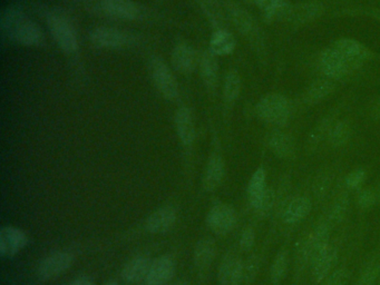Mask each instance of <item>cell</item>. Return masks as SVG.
Segmentation results:
<instances>
[{"label":"cell","mask_w":380,"mask_h":285,"mask_svg":"<svg viewBox=\"0 0 380 285\" xmlns=\"http://www.w3.org/2000/svg\"><path fill=\"white\" fill-rule=\"evenodd\" d=\"M1 25L6 35L20 44L35 46L41 44L43 41V34L38 26L20 9H8L6 11L3 15Z\"/></svg>","instance_id":"6da1fadb"},{"label":"cell","mask_w":380,"mask_h":285,"mask_svg":"<svg viewBox=\"0 0 380 285\" xmlns=\"http://www.w3.org/2000/svg\"><path fill=\"white\" fill-rule=\"evenodd\" d=\"M257 115L263 122L283 126L290 118L291 106L287 97L281 94H268L257 105Z\"/></svg>","instance_id":"7a4b0ae2"},{"label":"cell","mask_w":380,"mask_h":285,"mask_svg":"<svg viewBox=\"0 0 380 285\" xmlns=\"http://www.w3.org/2000/svg\"><path fill=\"white\" fill-rule=\"evenodd\" d=\"M330 228L325 220L302 241L298 252L299 263L301 265H311L312 262L329 246Z\"/></svg>","instance_id":"3957f363"},{"label":"cell","mask_w":380,"mask_h":285,"mask_svg":"<svg viewBox=\"0 0 380 285\" xmlns=\"http://www.w3.org/2000/svg\"><path fill=\"white\" fill-rule=\"evenodd\" d=\"M48 28L58 46L66 53L76 52L78 48L76 33L71 22L63 15L52 13L48 16Z\"/></svg>","instance_id":"277c9868"},{"label":"cell","mask_w":380,"mask_h":285,"mask_svg":"<svg viewBox=\"0 0 380 285\" xmlns=\"http://www.w3.org/2000/svg\"><path fill=\"white\" fill-rule=\"evenodd\" d=\"M319 66L323 75L329 79H338L357 69L353 63L335 47L323 50L319 57Z\"/></svg>","instance_id":"5b68a950"},{"label":"cell","mask_w":380,"mask_h":285,"mask_svg":"<svg viewBox=\"0 0 380 285\" xmlns=\"http://www.w3.org/2000/svg\"><path fill=\"white\" fill-rule=\"evenodd\" d=\"M206 223L214 233L225 235L234 230L238 223V215L229 204H216L210 209Z\"/></svg>","instance_id":"8992f818"},{"label":"cell","mask_w":380,"mask_h":285,"mask_svg":"<svg viewBox=\"0 0 380 285\" xmlns=\"http://www.w3.org/2000/svg\"><path fill=\"white\" fill-rule=\"evenodd\" d=\"M150 76L153 79L156 90L167 99H173L178 96V88L176 78L169 71L167 66L160 58L150 60Z\"/></svg>","instance_id":"52a82bcc"},{"label":"cell","mask_w":380,"mask_h":285,"mask_svg":"<svg viewBox=\"0 0 380 285\" xmlns=\"http://www.w3.org/2000/svg\"><path fill=\"white\" fill-rule=\"evenodd\" d=\"M74 261V256L66 251H60L45 258L39 264L37 274L44 281L52 280L67 271Z\"/></svg>","instance_id":"ba28073f"},{"label":"cell","mask_w":380,"mask_h":285,"mask_svg":"<svg viewBox=\"0 0 380 285\" xmlns=\"http://www.w3.org/2000/svg\"><path fill=\"white\" fill-rule=\"evenodd\" d=\"M27 244V234L20 228L3 226L0 230V254L3 258H13Z\"/></svg>","instance_id":"9c48e42d"},{"label":"cell","mask_w":380,"mask_h":285,"mask_svg":"<svg viewBox=\"0 0 380 285\" xmlns=\"http://www.w3.org/2000/svg\"><path fill=\"white\" fill-rule=\"evenodd\" d=\"M176 262L170 256L156 258L150 264V271L146 275V285H167L176 274Z\"/></svg>","instance_id":"30bf717a"},{"label":"cell","mask_w":380,"mask_h":285,"mask_svg":"<svg viewBox=\"0 0 380 285\" xmlns=\"http://www.w3.org/2000/svg\"><path fill=\"white\" fill-rule=\"evenodd\" d=\"M338 261V250L335 245L329 246L316 258L311 264L312 281L316 284H321L329 275L335 271Z\"/></svg>","instance_id":"8fae6325"},{"label":"cell","mask_w":380,"mask_h":285,"mask_svg":"<svg viewBox=\"0 0 380 285\" xmlns=\"http://www.w3.org/2000/svg\"><path fill=\"white\" fill-rule=\"evenodd\" d=\"M221 285H240L244 279V264L235 254H230L222 261L218 272Z\"/></svg>","instance_id":"7c38bea8"},{"label":"cell","mask_w":380,"mask_h":285,"mask_svg":"<svg viewBox=\"0 0 380 285\" xmlns=\"http://www.w3.org/2000/svg\"><path fill=\"white\" fill-rule=\"evenodd\" d=\"M176 211L172 207H163L148 216L146 228L152 234L170 232L176 223Z\"/></svg>","instance_id":"4fadbf2b"},{"label":"cell","mask_w":380,"mask_h":285,"mask_svg":"<svg viewBox=\"0 0 380 285\" xmlns=\"http://www.w3.org/2000/svg\"><path fill=\"white\" fill-rule=\"evenodd\" d=\"M312 202L308 196L299 195L290 198L282 209V220L288 224H297L310 214Z\"/></svg>","instance_id":"5bb4252c"},{"label":"cell","mask_w":380,"mask_h":285,"mask_svg":"<svg viewBox=\"0 0 380 285\" xmlns=\"http://www.w3.org/2000/svg\"><path fill=\"white\" fill-rule=\"evenodd\" d=\"M101 8L107 16L118 20H136L141 14L140 8L131 0H101Z\"/></svg>","instance_id":"9a60e30c"},{"label":"cell","mask_w":380,"mask_h":285,"mask_svg":"<svg viewBox=\"0 0 380 285\" xmlns=\"http://www.w3.org/2000/svg\"><path fill=\"white\" fill-rule=\"evenodd\" d=\"M334 47L357 68L360 67L367 60L370 58V50L355 39H339L335 43Z\"/></svg>","instance_id":"2e32d148"},{"label":"cell","mask_w":380,"mask_h":285,"mask_svg":"<svg viewBox=\"0 0 380 285\" xmlns=\"http://www.w3.org/2000/svg\"><path fill=\"white\" fill-rule=\"evenodd\" d=\"M93 44L101 48H118L127 44L129 37L115 28H96L90 36Z\"/></svg>","instance_id":"e0dca14e"},{"label":"cell","mask_w":380,"mask_h":285,"mask_svg":"<svg viewBox=\"0 0 380 285\" xmlns=\"http://www.w3.org/2000/svg\"><path fill=\"white\" fill-rule=\"evenodd\" d=\"M150 264H152V260L150 256H146V254L135 256L124 265L123 270H122V277L126 282L129 283L146 281V275L150 271Z\"/></svg>","instance_id":"ac0fdd59"},{"label":"cell","mask_w":380,"mask_h":285,"mask_svg":"<svg viewBox=\"0 0 380 285\" xmlns=\"http://www.w3.org/2000/svg\"><path fill=\"white\" fill-rule=\"evenodd\" d=\"M323 5L319 1H307L293 6L290 17L288 22L295 25H304L317 20L323 15Z\"/></svg>","instance_id":"d6986e66"},{"label":"cell","mask_w":380,"mask_h":285,"mask_svg":"<svg viewBox=\"0 0 380 285\" xmlns=\"http://www.w3.org/2000/svg\"><path fill=\"white\" fill-rule=\"evenodd\" d=\"M268 146L279 158H291L295 154V141L289 134L274 131L268 137Z\"/></svg>","instance_id":"ffe728a7"},{"label":"cell","mask_w":380,"mask_h":285,"mask_svg":"<svg viewBox=\"0 0 380 285\" xmlns=\"http://www.w3.org/2000/svg\"><path fill=\"white\" fill-rule=\"evenodd\" d=\"M268 188L267 174H265V169L260 167L252 174L249 184H248V196H249L250 204L255 211L260 205Z\"/></svg>","instance_id":"44dd1931"},{"label":"cell","mask_w":380,"mask_h":285,"mask_svg":"<svg viewBox=\"0 0 380 285\" xmlns=\"http://www.w3.org/2000/svg\"><path fill=\"white\" fill-rule=\"evenodd\" d=\"M176 126L178 137L185 146L193 143L195 137V125L192 120L191 111L186 107L178 109L176 114Z\"/></svg>","instance_id":"7402d4cb"},{"label":"cell","mask_w":380,"mask_h":285,"mask_svg":"<svg viewBox=\"0 0 380 285\" xmlns=\"http://www.w3.org/2000/svg\"><path fill=\"white\" fill-rule=\"evenodd\" d=\"M223 176H225V162L220 155L213 154L206 165L204 176L205 190L209 192L216 190L221 184Z\"/></svg>","instance_id":"603a6c76"},{"label":"cell","mask_w":380,"mask_h":285,"mask_svg":"<svg viewBox=\"0 0 380 285\" xmlns=\"http://www.w3.org/2000/svg\"><path fill=\"white\" fill-rule=\"evenodd\" d=\"M349 205H351L349 194H348L347 190H342L331 204L328 216L325 218V222L328 223L330 228L331 226L338 225L342 221L345 220L348 211H349Z\"/></svg>","instance_id":"cb8c5ba5"},{"label":"cell","mask_w":380,"mask_h":285,"mask_svg":"<svg viewBox=\"0 0 380 285\" xmlns=\"http://www.w3.org/2000/svg\"><path fill=\"white\" fill-rule=\"evenodd\" d=\"M216 256V245L211 239H203L197 242L195 249V264L197 269L206 270L210 267Z\"/></svg>","instance_id":"d4e9b609"},{"label":"cell","mask_w":380,"mask_h":285,"mask_svg":"<svg viewBox=\"0 0 380 285\" xmlns=\"http://www.w3.org/2000/svg\"><path fill=\"white\" fill-rule=\"evenodd\" d=\"M172 63L178 71L190 73L195 69L197 63L195 50L188 45H180L173 52Z\"/></svg>","instance_id":"484cf974"},{"label":"cell","mask_w":380,"mask_h":285,"mask_svg":"<svg viewBox=\"0 0 380 285\" xmlns=\"http://www.w3.org/2000/svg\"><path fill=\"white\" fill-rule=\"evenodd\" d=\"M335 83L330 79H321L310 85L304 95V102L310 105L321 103L335 90Z\"/></svg>","instance_id":"4316f807"},{"label":"cell","mask_w":380,"mask_h":285,"mask_svg":"<svg viewBox=\"0 0 380 285\" xmlns=\"http://www.w3.org/2000/svg\"><path fill=\"white\" fill-rule=\"evenodd\" d=\"M235 39L230 32L225 29L216 30L211 37L210 50L214 55H229L234 50Z\"/></svg>","instance_id":"83f0119b"},{"label":"cell","mask_w":380,"mask_h":285,"mask_svg":"<svg viewBox=\"0 0 380 285\" xmlns=\"http://www.w3.org/2000/svg\"><path fill=\"white\" fill-rule=\"evenodd\" d=\"M201 74H202L204 84L208 88H216L218 82V64H216V55L213 53L206 52L201 58Z\"/></svg>","instance_id":"f1b7e54d"},{"label":"cell","mask_w":380,"mask_h":285,"mask_svg":"<svg viewBox=\"0 0 380 285\" xmlns=\"http://www.w3.org/2000/svg\"><path fill=\"white\" fill-rule=\"evenodd\" d=\"M288 270H289V252L283 249L278 252L274 263L271 264V283L274 285L281 284L282 281L285 280Z\"/></svg>","instance_id":"f546056e"},{"label":"cell","mask_w":380,"mask_h":285,"mask_svg":"<svg viewBox=\"0 0 380 285\" xmlns=\"http://www.w3.org/2000/svg\"><path fill=\"white\" fill-rule=\"evenodd\" d=\"M353 135V130H351V124L348 120H339L335 123L334 127L331 130L330 135H329V143L331 146L342 147L347 144L349 139Z\"/></svg>","instance_id":"4dcf8cb0"},{"label":"cell","mask_w":380,"mask_h":285,"mask_svg":"<svg viewBox=\"0 0 380 285\" xmlns=\"http://www.w3.org/2000/svg\"><path fill=\"white\" fill-rule=\"evenodd\" d=\"M380 272V261L378 258H370L359 273L355 285H375L378 282Z\"/></svg>","instance_id":"1f68e13d"},{"label":"cell","mask_w":380,"mask_h":285,"mask_svg":"<svg viewBox=\"0 0 380 285\" xmlns=\"http://www.w3.org/2000/svg\"><path fill=\"white\" fill-rule=\"evenodd\" d=\"M332 183H334V176L329 171L321 172L316 176L312 183V194L317 201H323L328 196Z\"/></svg>","instance_id":"d6a6232c"},{"label":"cell","mask_w":380,"mask_h":285,"mask_svg":"<svg viewBox=\"0 0 380 285\" xmlns=\"http://www.w3.org/2000/svg\"><path fill=\"white\" fill-rule=\"evenodd\" d=\"M334 120L332 118H323L317 126L315 130L310 134L309 139H308V144H309L310 148H315L318 145L321 144L323 139H329L331 130L335 125Z\"/></svg>","instance_id":"836d02e7"},{"label":"cell","mask_w":380,"mask_h":285,"mask_svg":"<svg viewBox=\"0 0 380 285\" xmlns=\"http://www.w3.org/2000/svg\"><path fill=\"white\" fill-rule=\"evenodd\" d=\"M241 92V78L235 71H231L225 77V96L227 102H234Z\"/></svg>","instance_id":"e575fe53"},{"label":"cell","mask_w":380,"mask_h":285,"mask_svg":"<svg viewBox=\"0 0 380 285\" xmlns=\"http://www.w3.org/2000/svg\"><path fill=\"white\" fill-rule=\"evenodd\" d=\"M233 20L238 26L241 33L253 34L255 32V24L246 11L242 8H235L233 11Z\"/></svg>","instance_id":"d590c367"},{"label":"cell","mask_w":380,"mask_h":285,"mask_svg":"<svg viewBox=\"0 0 380 285\" xmlns=\"http://www.w3.org/2000/svg\"><path fill=\"white\" fill-rule=\"evenodd\" d=\"M291 9H293V6L282 0L281 3L276 6V8L269 11L267 14H263L265 15V22H283V20L288 22L289 17H290Z\"/></svg>","instance_id":"8d00e7d4"},{"label":"cell","mask_w":380,"mask_h":285,"mask_svg":"<svg viewBox=\"0 0 380 285\" xmlns=\"http://www.w3.org/2000/svg\"><path fill=\"white\" fill-rule=\"evenodd\" d=\"M376 203H378L377 192L372 188H360L357 195V205L363 211L372 209Z\"/></svg>","instance_id":"74e56055"},{"label":"cell","mask_w":380,"mask_h":285,"mask_svg":"<svg viewBox=\"0 0 380 285\" xmlns=\"http://www.w3.org/2000/svg\"><path fill=\"white\" fill-rule=\"evenodd\" d=\"M349 280L351 272L345 266H342L335 270L321 285H348Z\"/></svg>","instance_id":"f35d334b"},{"label":"cell","mask_w":380,"mask_h":285,"mask_svg":"<svg viewBox=\"0 0 380 285\" xmlns=\"http://www.w3.org/2000/svg\"><path fill=\"white\" fill-rule=\"evenodd\" d=\"M366 169H356L351 171L347 176L345 177V188L347 190H358L361 188L365 181H366Z\"/></svg>","instance_id":"ab89813d"},{"label":"cell","mask_w":380,"mask_h":285,"mask_svg":"<svg viewBox=\"0 0 380 285\" xmlns=\"http://www.w3.org/2000/svg\"><path fill=\"white\" fill-rule=\"evenodd\" d=\"M276 204V194L274 190L272 188H268L267 193H265V197L262 198L260 205L255 209V212L260 216H267L270 214L271 211L274 209Z\"/></svg>","instance_id":"60d3db41"},{"label":"cell","mask_w":380,"mask_h":285,"mask_svg":"<svg viewBox=\"0 0 380 285\" xmlns=\"http://www.w3.org/2000/svg\"><path fill=\"white\" fill-rule=\"evenodd\" d=\"M255 242V232L252 228H244V232L241 234L240 246L244 251L251 250Z\"/></svg>","instance_id":"b9f144b4"},{"label":"cell","mask_w":380,"mask_h":285,"mask_svg":"<svg viewBox=\"0 0 380 285\" xmlns=\"http://www.w3.org/2000/svg\"><path fill=\"white\" fill-rule=\"evenodd\" d=\"M259 270V260L255 256H252L248 263L244 265V279H253Z\"/></svg>","instance_id":"7bdbcfd3"},{"label":"cell","mask_w":380,"mask_h":285,"mask_svg":"<svg viewBox=\"0 0 380 285\" xmlns=\"http://www.w3.org/2000/svg\"><path fill=\"white\" fill-rule=\"evenodd\" d=\"M252 1L259 6V8L263 11V14H267L269 11L276 8L282 0H252Z\"/></svg>","instance_id":"ee69618b"},{"label":"cell","mask_w":380,"mask_h":285,"mask_svg":"<svg viewBox=\"0 0 380 285\" xmlns=\"http://www.w3.org/2000/svg\"><path fill=\"white\" fill-rule=\"evenodd\" d=\"M370 116L376 120H380V98L374 103L370 109Z\"/></svg>","instance_id":"f6af8a7d"},{"label":"cell","mask_w":380,"mask_h":285,"mask_svg":"<svg viewBox=\"0 0 380 285\" xmlns=\"http://www.w3.org/2000/svg\"><path fill=\"white\" fill-rule=\"evenodd\" d=\"M69 285H95V283L87 277H78L76 280L69 283Z\"/></svg>","instance_id":"bcb514c9"},{"label":"cell","mask_w":380,"mask_h":285,"mask_svg":"<svg viewBox=\"0 0 380 285\" xmlns=\"http://www.w3.org/2000/svg\"><path fill=\"white\" fill-rule=\"evenodd\" d=\"M377 200H378V204H379V207H380V182H379V184H378Z\"/></svg>","instance_id":"7dc6e473"},{"label":"cell","mask_w":380,"mask_h":285,"mask_svg":"<svg viewBox=\"0 0 380 285\" xmlns=\"http://www.w3.org/2000/svg\"><path fill=\"white\" fill-rule=\"evenodd\" d=\"M173 285H190V283L185 282V281H178Z\"/></svg>","instance_id":"c3c4849f"},{"label":"cell","mask_w":380,"mask_h":285,"mask_svg":"<svg viewBox=\"0 0 380 285\" xmlns=\"http://www.w3.org/2000/svg\"><path fill=\"white\" fill-rule=\"evenodd\" d=\"M104 285H118V283L116 281H108V282L105 283Z\"/></svg>","instance_id":"681fc988"},{"label":"cell","mask_w":380,"mask_h":285,"mask_svg":"<svg viewBox=\"0 0 380 285\" xmlns=\"http://www.w3.org/2000/svg\"><path fill=\"white\" fill-rule=\"evenodd\" d=\"M378 283H379V285H380V272H379V277H378Z\"/></svg>","instance_id":"f907efd6"},{"label":"cell","mask_w":380,"mask_h":285,"mask_svg":"<svg viewBox=\"0 0 380 285\" xmlns=\"http://www.w3.org/2000/svg\"><path fill=\"white\" fill-rule=\"evenodd\" d=\"M379 20H380V16H379Z\"/></svg>","instance_id":"816d5d0a"}]
</instances>
